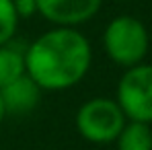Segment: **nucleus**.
Here are the masks:
<instances>
[{
    "label": "nucleus",
    "mask_w": 152,
    "mask_h": 150,
    "mask_svg": "<svg viewBox=\"0 0 152 150\" xmlns=\"http://www.w3.org/2000/svg\"><path fill=\"white\" fill-rule=\"evenodd\" d=\"M25 74V48H19L15 41L0 45V91Z\"/></svg>",
    "instance_id": "obj_7"
},
{
    "label": "nucleus",
    "mask_w": 152,
    "mask_h": 150,
    "mask_svg": "<svg viewBox=\"0 0 152 150\" xmlns=\"http://www.w3.org/2000/svg\"><path fill=\"white\" fill-rule=\"evenodd\" d=\"M37 15L51 27H80L101 12L103 0H35Z\"/></svg>",
    "instance_id": "obj_5"
},
{
    "label": "nucleus",
    "mask_w": 152,
    "mask_h": 150,
    "mask_svg": "<svg viewBox=\"0 0 152 150\" xmlns=\"http://www.w3.org/2000/svg\"><path fill=\"white\" fill-rule=\"evenodd\" d=\"M126 124L127 117L111 97H93L84 101L74 115L78 136L91 144H113Z\"/></svg>",
    "instance_id": "obj_3"
},
{
    "label": "nucleus",
    "mask_w": 152,
    "mask_h": 150,
    "mask_svg": "<svg viewBox=\"0 0 152 150\" xmlns=\"http://www.w3.org/2000/svg\"><path fill=\"white\" fill-rule=\"evenodd\" d=\"M113 144L117 146V150H152L150 124L127 121Z\"/></svg>",
    "instance_id": "obj_8"
},
{
    "label": "nucleus",
    "mask_w": 152,
    "mask_h": 150,
    "mask_svg": "<svg viewBox=\"0 0 152 150\" xmlns=\"http://www.w3.org/2000/svg\"><path fill=\"white\" fill-rule=\"evenodd\" d=\"M101 41L105 56L121 68H129L144 62L150 50L148 29L140 19L132 15L113 17L103 29Z\"/></svg>",
    "instance_id": "obj_2"
},
{
    "label": "nucleus",
    "mask_w": 152,
    "mask_h": 150,
    "mask_svg": "<svg viewBox=\"0 0 152 150\" xmlns=\"http://www.w3.org/2000/svg\"><path fill=\"white\" fill-rule=\"evenodd\" d=\"M113 2H129V0H113Z\"/></svg>",
    "instance_id": "obj_12"
},
{
    "label": "nucleus",
    "mask_w": 152,
    "mask_h": 150,
    "mask_svg": "<svg viewBox=\"0 0 152 150\" xmlns=\"http://www.w3.org/2000/svg\"><path fill=\"white\" fill-rule=\"evenodd\" d=\"M21 17L15 10L12 0H0V45L15 39Z\"/></svg>",
    "instance_id": "obj_9"
},
{
    "label": "nucleus",
    "mask_w": 152,
    "mask_h": 150,
    "mask_svg": "<svg viewBox=\"0 0 152 150\" xmlns=\"http://www.w3.org/2000/svg\"><path fill=\"white\" fill-rule=\"evenodd\" d=\"M91 66L93 45L78 27H51L25 48V74L43 93H62L76 86Z\"/></svg>",
    "instance_id": "obj_1"
},
{
    "label": "nucleus",
    "mask_w": 152,
    "mask_h": 150,
    "mask_svg": "<svg viewBox=\"0 0 152 150\" xmlns=\"http://www.w3.org/2000/svg\"><path fill=\"white\" fill-rule=\"evenodd\" d=\"M15 10L21 19H29L33 15H37V2L35 0H12Z\"/></svg>",
    "instance_id": "obj_10"
},
{
    "label": "nucleus",
    "mask_w": 152,
    "mask_h": 150,
    "mask_svg": "<svg viewBox=\"0 0 152 150\" xmlns=\"http://www.w3.org/2000/svg\"><path fill=\"white\" fill-rule=\"evenodd\" d=\"M6 107H4V101H2V95H0V125H2V121L6 119Z\"/></svg>",
    "instance_id": "obj_11"
},
{
    "label": "nucleus",
    "mask_w": 152,
    "mask_h": 150,
    "mask_svg": "<svg viewBox=\"0 0 152 150\" xmlns=\"http://www.w3.org/2000/svg\"><path fill=\"white\" fill-rule=\"evenodd\" d=\"M41 89L35 84L33 78H29L27 74L19 76L17 80H12L10 84H6L0 95L4 101V107H6V113H12V115H25L31 113L39 101H41Z\"/></svg>",
    "instance_id": "obj_6"
},
{
    "label": "nucleus",
    "mask_w": 152,
    "mask_h": 150,
    "mask_svg": "<svg viewBox=\"0 0 152 150\" xmlns=\"http://www.w3.org/2000/svg\"><path fill=\"white\" fill-rule=\"evenodd\" d=\"M115 101L127 121L152 124V64L140 62L126 68L117 80Z\"/></svg>",
    "instance_id": "obj_4"
}]
</instances>
